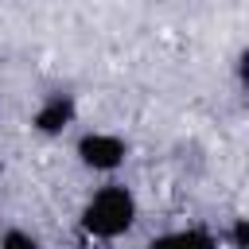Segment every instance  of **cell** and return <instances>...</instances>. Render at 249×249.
<instances>
[{"label": "cell", "mask_w": 249, "mask_h": 249, "mask_svg": "<svg viewBox=\"0 0 249 249\" xmlns=\"http://www.w3.org/2000/svg\"><path fill=\"white\" fill-rule=\"evenodd\" d=\"M132 222H136V198L124 183H105L82 206V230L93 241H113V237L128 233Z\"/></svg>", "instance_id": "cell-1"}, {"label": "cell", "mask_w": 249, "mask_h": 249, "mask_svg": "<svg viewBox=\"0 0 249 249\" xmlns=\"http://www.w3.org/2000/svg\"><path fill=\"white\" fill-rule=\"evenodd\" d=\"M148 249H218V241H214V233H206V230H171V233H160V237H152L148 241Z\"/></svg>", "instance_id": "cell-4"}, {"label": "cell", "mask_w": 249, "mask_h": 249, "mask_svg": "<svg viewBox=\"0 0 249 249\" xmlns=\"http://www.w3.org/2000/svg\"><path fill=\"white\" fill-rule=\"evenodd\" d=\"M78 160H82V167H89V171H117L121 163H124V156H128V144L117 136V132H82L78 136Z\"/></svg>", "instance_id": "cell-2"}, {"label": "cell", "mask_w": 249, "mask_h": 249, "mask_svg": "<svg viewBox=\"0 0 249 249\" xmlns=\"http://www.w3.org/2000/svg\"><path fill=\"white\" fill-rule=\"evenodd\" d=\"M0 249H39V241L27 233V230H8L0 237Z\"/></svg>", "instance_id": "cell-5"}, {"label": "cell", "mask_w": 249, "mask_h": 249, "mask_svg": "<svg viewBox=\"0 0 249 249\" xmlns=\"http://www.w3.org/2000/svg\"><path fill=\"white\" fill-rule=\"evenodd\" d=\"M230 245H233V249H249V222H245V218L233 222V230H230Z\"/></svg>", "instance_id": "cell-6"}, {"label": "cell", "mask_w": 249, "mask_h": 249, "mask_svg": "<svg viewBox=\"0 0 249 249\" xmlns=\"http://www.w3.org/2000/svg\"><path fill=\"white\" fill-rule=\"evenodd\" d=\"M78 249H89V245H78Z\"/></svg>", "instance_id": "cell-7"}, {"label": "cell", "mask_w": 249, "mask_h": 249, "mask_svg": "<svg viewBox=\"0 0 249 249\" xmlns=\"http://www.w3.org/2000/svg\"><path fill=\"white\" fill-rule=\"evenodd\" d=\"M74 117H78L74 97H70V93H51V97H43V105L31 113V128L43 132V136H58V132H66V128L74 124Z\"/></svg>", "instance_id": "cell-3"}]
</instances>
